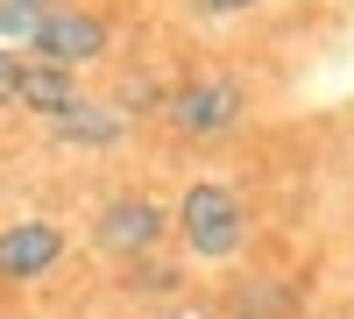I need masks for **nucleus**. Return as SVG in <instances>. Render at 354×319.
Wrapping results in <instances>:
<instances>
[{"instance_id": "1", "label": "nucleus", "mask_w": 354, "mask_h": 319, "mask_svg": "<svg viewBox=\"0 0 354 319\" xmlns=\"http://www.w3.org/2000/svg\"><path fill=\"white\" fill-rule=\"evenodd\" d=\"M170 235L177 248L192 255V263H241L248 241H255V206H248V192L241 185H227V178H192L185 192H177V206H170Z\"/></svg>"}, {"instance_id": "2", "label": "nucleus", "mask_w": 354, "mask_h": 319, "mask_svg": "<svg viewBox=\"0 0 354 319\" xmlns=\"http://www.w3.org/2000/svg\"><path fill=\"white\" fill-rule=\"evenodd\" d=\"M163 128L185 135V142H220L248 121V85L234 71H198L185 85H163Z\"/></svg>"}, {"instance_id": "3", "label": "nucleus", "mask_w": 354, "mask_h": 319, "mask_svg": "<svg viewBox=\"0 0 354 319\" xmlns=\"http://www.w3.org/2000/svg\"><path fill=\"white\" fill-rule=\"evenodd\" d=\"M21 57H43V64H64V71H93L113 57V21L100 8H85V0H50L43 28L28 36Z\"/></svg>"}, {"instance_id": "4", "label": "nucleus", "mask_w": 354, "mask_h": 319, "mask_svg": "<svg viewBox=\"0 0 354 319\" xmlns=\"http://www.w3.org/2000/svg\"><path fill=\"white\" fill-rule=\"evenodd\" d=\"M64 255H71V227L64 220H50V213L0 220V284H8V291H28V284L57 277Z\"/></svg>"}, {"instance_id": "5", "label": "nucleus", "mask_w": 354, "mask_h": 319, "mask_svg": "<svg viewBox=\"0 0 354 319\" xmlns=\"http://www.w3.org/2000/svg\"><path fill=\"white\" fill-rule=\"evenodd\" d=\"M170 241V206L149 192H113L106 206L93 213V248L113 255V263H142Z\"/></svg>"}, {"instance_id": "6", "label": "nucleus", "mask_w": 354, "mask_h": 319, "mask_svg": "<svg viewBox=\"0 0 354 319\" xmlns=\"http://www.w3.org/2000/svg\"><path fill=\"white\" fill-rule=\"evenodd\" d=\"M128 128H135V121H128L113 100H85V93L57 113V121H43V135L57 142V149H121Z\"/></svg>"}, {"instance_id": "7", "label": "nucleus", "mask_w": 354, "mask_h": 319, "mask_svg": "<svg viewBox=\"0 0 354 319\" xmlns=\"http://www.w3.org/2000/svg\"><path fill=\"white\" fill-rule=\"evenodd\" d=\"M78 93H85L78 71L43 64V57H21L15 78H8V107H15V113H28V121H57V113H64Z\"/></svg>"}, {"instance_id": "8", "label": "nucleus", "mask_w": 354, "mask_h": 319, "mask_svg": "<svg viewBox=\"0 0 354 319\" xmlns=\"http://www.w3.org/2000/svg\"><path fill=\"white\" fill-rule=\"evenodd\" d=\"M298 305H305V291H298L290 277H241V284L220 298L227 319H290Z\"/></svg>"}, {"instance_id": "9", "label": "nucleus", "mask_w": 354, "mask_h": 319, "mask_svg": "<svg viewBox=\"0 0 354 319\" xmlns=\"http://www.w3.org/2000/svg\"><path fill=\"white\" fill-rule=\"evenodd\" d=\"M128 277H121V291L128 298H177V291H185V270H177V263H163V255H142V263H121Z\"/></svg>"}, {"instance_id": "10", "label": "nucleus", "mask_w": 354, "mask_h": 319, "mask_svg": "<svg viewBox=\"0 0 354 319\" xmlns=\"http://www.w3.org/2000/svg\"><path fill=\"white\" fill-rule=\"evenodd\" d=\"M43 15H50V0H0V43L28 50V36L43 28Z\"/></svg>"}, {"instance_id": "11", "label": "nucleus", "mask_w": 354, "mask_h": 319, "mask_svg": "<svg viewBox=\"0 0 354 319\" xmlns=\"http://www.w3.org/2000/svg\"><path fill=\"white\" fill-rule=\"evenodd\" d=\"M149 319H220V305H213V298H192V291H177V298H163Z\"/></svg>"}, {"instance_id": "12", "label": "nucleus", "mask_w": 354, "mask_h": 319, "mask_svg": "<svg viewBox=\"0 0 354 319\" xmlns=\"http://www.w3.org/2000/svg\"><path fill=\"white\" fill-rule=\"evenodd\" d=\"M255 8H270V0H198L205 21H234V15H255Z\"/></svg>"}, {"instance_id": "13", "label": "nucleus", "mask_w": 354, "mask_h": 319, "mask_svg": "<svg viewBox=\"0 0 354 319\" xmlns=\"http://www.w3.org/2000/svg\"><path fill=\"white\" fill-rule=\"evenodd\" d=\"M15 64H21V50H8V43H0V100H8V78H15Z\"/></svg>"}, {"instance_id": "14", "label": "nucleus", "mask_w": 354, "mask_h": 319, "mask_svg": "<svg viewBox=\"0 0 354 319\" xmlns=\"http://www.w3.org/2000/svg\"><path fill=\"white\" fill-rule=\"evenodd\" d=\"M0 107H8V100H0Z\"/></svg>"}]
</instances>
